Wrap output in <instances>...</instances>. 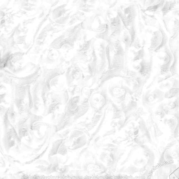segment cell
Returning <instances> with one entry per match:
<instances>
[{"instance_id": "1", "label": "cell", "mask_w": 179, "mask_h": 179, "mask_svg": "<svg viewBox=\"0 0 179 179\" xmlns=\"http://www.w3.org/2000/svg\"><path fill=\"white\" fill-rule=\"evenodd\" d=\"M69 168L68 167H59L57 170V172L59 173H62V174H64V173H66L68 172Z\"/></svg>"}, {"instance_id": "2", "label": "cell", "mask_w": 179, "mask_h": 179, "mask_svg": "<svg viewBox=\"0 0 179 179\" xmlns=\"http://www.w3.org/2000/svg\"><path fill=\"white\" fill-rule=\"evenodd\" d=\"M134 166L132 165L131 166H130L129 167V168L126 171L127 173L128 172L130 174H134L135 172L134 170Z\"/></svg>"}, {"instance_id": "3", "label": "cell", "mask_w": 179, "mask_h": 179, "mask_svg": "<svg viewBox=\"0 0 179 179\" xmlns=\"http://www.w3.org/2000/svg\"></svg>"}]
</instances>
